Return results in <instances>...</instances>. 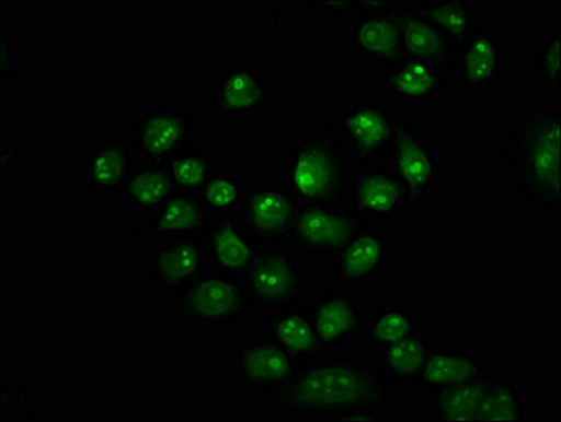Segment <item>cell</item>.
<instances>
[{
	"label": "cell",
	"instance_id": "5bb4252c",
	"mask_svg": "<svg viewBox=\"0 0 561 422\" xmlns=\"http://www.w3.org/2000/svg\"><path fill=\"white\" fill-rule=\"evenodd\" d=\"M205 245L199 235L175 238L147 257L152 279L162 293H179L204 272Z\"/></svg>",
	"mask_w": 561,
	"mask_h": 422
},
{
	"label": "cell",
	"instance_id": "2e32d148",
	"mask_svg": "<svg viewBox=\"0 0 561 422\" xmlns=\"http://www.w3.org/2000/svg\"><path fill=\"white\" fill-rule=\"evenodd\" d=\"M348 34L357 56L370 58L378 67L388 70L407 60L397 11L360 17L351 24Z\"/></svg>",
	"mask_w": 561,
	"mask_h": 422
},
{
	"label": "cell",
	"instance_id": "ffe728a7",
	"mask_svg": "<svg viewBox=\"0 0 561 422\" xmlns=\"http://www.w3.org/2000/svg\"><path fill=\"white\" fill-rule=\"evenodd\" d=\"M481 376H485V362L474 351L437 348L431 350L415 385L439 391Z\"/></svg>",
	"mask_w": 561,
	"mask_h": 422
},
{
	"label": "cell",
	"instance_id": "f546056e",
	"mask_svg": "<svg viewBox=\"0 0 561 422\" xmlns=\"http://www.w3.org/2000/svg\"><path fill=\"white\" fill-rule=\"evenodd\" d=\"M480 421L524 420V396L519 383L489 379L479 406Z\"/></svg>",
	"mask_w": 561,
	"mask_h": 422
},
{
	"label": "cell",
	"instance_id": "1f68e13d",
	"mask_svg": "<svg viewBox=\"0 0 561 422\" xmlns=\"http://www.w3.org/2000/svg\"><path fill=\"white\" fill-rule=\"evenodd\" d=\"M179 194L201 196L214 174V161L205 154H180L165 165Z\"/></svg>",
	"mask_w": 561,
	"mask_h": 422
},
{
	"label": "cell",
	"instance_id": "8fae6325",
	"mask_svg": "<svg viewBox=\"0 0 561 422\" xmlns=\"http://www.w3.org/2000/svg\"><path fill=\"white\" fill-rule=\"evenodd\" d=\"M204 238L205 257L210 259L215 272L243 281L260 251V239L240 225L236 215L216 220Z\"/></svg>",
	"mask_w": 561,
	"mask_h": 422
},
{
	"label": "cell",
	"instance_id": "ab89813d",
	"mask_svg": "<svg viewBox=\"0 0 561 422\" xmlns=\"http://www.w3.org/2000/svg\"><path fill=\"white\" fill-rule=\"evenodd\" d=\"M19 154L18 146H3L2 149V169L14 168Z\"/></svg>",
	"mask_w": 561,
	"mask_h": 422
},
{
	"label": "cell",
	"instance_id": "5b68a950",
	"mask_svg": "<svg viewBox=\"0 0 561 422\" xmlns=\"http://www.w3.org/2000/svg\"><path fill=\"white\" fill-rule=\"evenodd\" d=\"M364 225L366 218L353 210L299 204L291 228L280 243L297 249L302 258L336 257Z\"/></svg>",
	"mask_w": 561,
	"mask_h": 422
},
{
	"label": "cell",
	"instance_id": "7402d4cb",
	"mask_svg": "<svg viewBox=\"0 0 561 422\" xmlns=\"http://www.w3.org/2000/svg\"><path fill=\"white\" fill-rule=\"evenodd\" d=\"M208 228V209L202 196L175 194L156 211L152 223L147 227V235L182 238L199 235Z\"/></svg>",
	"mask_w": 561,
	"mask_h": 422
},
{
	"label": "cell",
	"instance_id": "6da1fadb",
	"mask_svg": "<svg viewBox=\"0 0 561 422\" xmlns=\"http://www.w3.org/2000/svg\"><path fill=\"white\" fill-rule=\"evenodd\" d=\"M271 405L298 417H334L341 412L388 406V382L360 362L337 360L309 363L280 389Z\"/></svg>",
	"mask_w": 561,
	"mask_h": 422
},
{
	"label": "cell",
	"instance_id": "f1b7e54d",
	"mask_svg": "<svg viewBox=\"0 0 561 422\" xmlns=\"http://www.w3.org/2000/svg\"><path fill=\"white\" fill-rule=\"evenodd\" d=\"M489 379L476 377L449 389L433 391L436 421H480V399Z\"/></svg>",
	"mask_w": 561,
	"mask_h": 422
},
{
	"label": "cell",
	"instance_id": "3957f363",
	"mask_svg": "<svg viewBox=\"0 0 561 422\" xmlns=\"http://www.w3.org/2000/svg\"><path fill=\"white\" fill-rule=\"evenodd\" d=\"M285 186L298 204L337 208L348 185V160L331 125L295 142Z\"/></svg>",
	"mask_w": 561,
	"mask_h": 422
},
{
	"label": "cell",
	"instance_id": "9c48e42d",
	"mask_svg": "<svg viewBox=\"0 0 561 422\" xmlns=\"http://www.w3.org/2000/svg\"><path fill=\"white\" fill-rule=\"evenodd\" d=\"M131 136L147 164L165 166L180 151L192 146V119L181 109L142 113L131 125Z\"/></svg>",
	"mask_w": 561,
	"mask_h": 422
},
{
	"label": "cell",
	"instance_id": "e0dca14e",
	"mask_svg": "<svg viewBox=\"0 0 561 422\" xmlns=\"http://www.w3.org/2000/svg\"><path fill=\"white\" fill-rule=\"evenodd\" d=\"M354 213L378 220L396 219L400 214L403 191L391 171L362 169L348 179Z\"/></svg>",
	"mask_w": 561,
	"mask_h": 422
},
{
	"label": "cell",
	"instance_id": "484cf974",
	"mask_svg": "<svg viewBox=\"0 0 561 422\" xmlns=\"http://www.w3.org/2000/svg\"><path fill=\"white\" fill-rule=\"evenodd\" d=\"M416 11L450 44L453 57H461L474 33V9L469 0H417Z\"/></svg>",
	"mask_w": 561,
	"mask_h": 422
},
{
	"label": "cell",
	"instance_id": "ba28073f",
	"mask_svg": "<svg viewBox=\"0 0 561 422\" xmlns=\"http://www.w3.org/2000/svg\"><path fill=\"white\" fill-rule=\"evenodd\" d=\"M398 120L387 102H354L347 110L336 113L339 134L347 141L358 169H366L373 160L386 156L396 137Z\"/></svg>",
	"mask_w": 561,
	"mask_h": 422
},
{
	"label": "cell",
	"instance_id": "d590c367",
	"mask_svg": "<svg viewBox=\"0 0 561 422\" xmlns=\"http://www.w3.org/2000/svg\"><path fill=\"white\" fill-rule=\"evenodd\" d=\"M0 52H2V67H0V78H16L14 70V57H16V47L12 37L8 33L0 34Z\"/></svg>",
	"mask_w": 561,
	"mask_h": 422
},
{
	"label": "cell",
	"instance_id": "7c38bea8",
	"mask_svg": "<svg viewBox=\"0 0 561 422\" xmlns=\"http://www.w3.org/2000/svg\"><path fill=\"white\" fill-rule=\"evenodd\" d=\"M311 318L321 350H337L363 337V313L353 293L324 292L314 297Z\"/></svg>",
	"mask_w": 561,
	"mask_h": 422
},
{
	"label": "cell",
	"instance_id": "9a60e30c",
	"mask_svg": "<svg viewBox=\"0 0 561 422\" xmlns=\"http://www.w3.org/2000/svg\"><path fill=\"white\" fill-rule=\"evenodd\" d=\"M210 102L216 117L251 115L271 105V91L257 68H226L211 87Z\"/></svg>",
	"mask_w": 561,
	"mask_h": 422
},
{
	"label": "cell",
	"instance_id": "d4e9b609",
	"mask_svg": "<svg viewBox=\"0 0 561 422\" xmlns=\"http://www.w3.org/2000/svg\"><path fill=\"white\" fill-rule=\"evenodd\" d=\"M135 171L131 149L125 137L93 146L88 159V180L92 191H121Z\"/></svg>",
	"mask_w": 561,
	"mask_h": 422
},
{
	"label": "cell",
	"instance_id": "83f0119b",
	"mask_svg": "<svg viewBox=\"0 0 561 422\" xmlns=\"http://www.w3.org/2000/svg\"><path fill=\"white\" fill-rule=\"evenodd\" d=\"M382 372L388 383H415L431 353V342L425 337H412L405 341L382 347Z\"/></svg>",
	"mask_w": 561,
	"mask_h": 422
},
{
	"label": "cell",
	"instance_id": "44dd1931",
	"mask_svg": "<svg viewBox=\"0 0 561 422\" xmlns=\"http://www.w3.org/2000/svg\"><path fill=\"white\" fill-rule=\"evenodd\" d=\"M267 327L271 340L294 360L305 365L319 361L322 350L308 308L294 306L268 314Z\"/></svg>",
	"mask_w": 561,
	"mask_h": 422
},
{
	"label": "cell",
	"instance_id": "ac0fdd59",
	"mask_svg": "<svg viewBox=\"0 0 561 422\" xmlns=\"http://www.w3.org/2000/svg\"><path fill=\"white\" fill-rule=\"evenodd\" d=\"M387 259V237L364 225L336 255L337 282H376Z\"/></svg>",
	"mask_w": 561,
	"mask_h": 422
},
{
	"label": "cell",
	"instance_id": "d6a6232c",
	"mask_svg": "<svg viewBox=\"0 0 561 422\" xmlns=\"http://www.w3.org/2000/svg\"><path fill=\"white\" fill-rule=\"evenodd\" d=\"M201 196L211 213L220 218L236 215L241 198L240 181L236 176L215 169Z\"/></svg>",
	"mask_w": 561,
	"mask_h": 422
},
{
	"label": "cell",
	"instance_id": "277c9868",
	"mask_svg": "<svg viewBox=\"0 0 561 422\" xmlns=\"http://www.w3.org/2000/svg\"><path fill=\"white\" fill-rule=\"evenodd\" d=\"M170 307L172 316L196 327H229L249 316L243 281L220 273H202L179 293Z\"/></svg>",
	"mask_w": 561,
	"mask_h": 422
},
{
	"label": "cell",
	"instance_id": "4dcf8cb0",
	"mask_svg": "<svg viewBox=\"0 0 561 422\" xmlns=\"http://www.w3.org/2000/svg\"><path fill=\"white\" fill-rule=\"evenodd\" d=\"M417 320L408 313L403 304L382 303L371 320V342L374 348L391 345L416 337Z\"/></svg>",
	"mask_w": 561,
	"mask_h": 422
},
{
	"label": "cell",
	"instance_id": "cb8c5ba5",
	"mask_svg": "<svg viewBox=\"0 0 561 422\" xmlns=\"http://www.w3.org/2000/svg\"><path fill=\"white\" fill-rule=\"evenodd\" d=\"M383 91L400 102H430L445 91V80L431 63L405 60L400 66L388 68L383 75Z\"/></svg>",
	"mask_w": 561,
	"mask_h": 422
},
{
	"label": "cell",
	"instance_id": "8992f818",
	"mask_svg": "<svg viewBox=\"0 0 561 422\" xmlns=\"http://www.w3.org/2000/svg\"><path fill=\"white\" fill-rule=\"evenodd\" d=\"M249 302L270 312L297 306L305 289V273L287 245L260 249L243 278Z\"/></svg>",
	"mask_w": 561,
	"mask_h": 422
},
{
	"label": "cell",
	"instance_id": "836d02e7",
	"mask_svg": "<svg viewBox=\"0 0 561 422\" xmlns=\"http://www.w3.org/2000/svg\"><path fill=\"white\" fill-rule=\"evenodd\" d=\"M559 32L550 33L541 42L538 57V70L545 91L559 92L561 87Z\"/></svg>",
	"mask_w": 561,
	"mask_h": 422
},
{
	"label": "cell",
	"instance_id": "7a4b0ae2",
	"mask_svg": "<svg viewBox=\"0 0 561 422\" xmlns=\"http://www.w3.org/2000/svg\"><path fill=\"white\" fill-rule=\"evenodd\" d=\"M561 112H518L506 127L504 159L526 203L560 204Z\"/></svg>",
	"mask_w": 561,
	"mask_h": 422
},
{
	"label": "cell",
	"instance_id": "4fadbf2b",
	"mask_svg": "<svg viewBox=\"0 0 561 422\" xmlns=\"http://www.w3.org/2000/svg\"><path fill=\"white\" fill-rule=\"evenodd\" d=\"M243 227L255 238H284L291 228L298 201L285 189L249 188L241 191Z\"/></svg>",
	"mask_w": 561,
	"mask_h": 422
},
{
	"label": "cell",
	"instance_id": "30bf717a",
	"mask_svg": "<svg viewBox=\"0 0 561 422\" xmlns=\"http://www.w3.org/2000/svg\"><path fill=\"white\" fill-rule=\"evenodd\" d=\"M305 366L304 362L294 360L271 338H254L236 352L239 382L259 389L263 395H271L287 385Z\"/></svg>",
	"mask_w": 561,
	"mask_h": 422
},
{
	"label": "cell",
	"instance_id": "e575fe53",
	"mask_svg": "<svg viewBox=\"0 0 561 422\" xmlns=\"http://www.w3.org/2000/svg\"><path fill=\"white\" fill-rule=\"evenodd\" d=\"M2 411L11 412L13 407L22 409L24 414L36 417L37 406L33 397L28 395L26 383H2Z\"/></svg>",
	"mask_w": 561,
	"mask_h": 422
},
{
	"label": "cell",
	"instance_id": "52a82bcc",
	"mask_svg": "<svg viewBox=\"0 0 561 422\" xmlns=\"http://www.w3.org/2000/svg\"><path fill=\"white\" fill-rule=\"evenodd\" d=\"M386 156L400 181L403 200L411 204L425 203L440 178L439 159L430 140L412 122L398 120L396 137Z\"/></svg>",
	"mask_w": 561,
	"mask_h": 422
},
{
	"label": "cell",
	"instance_id": "f35d334b",
	"mask_svg": "<svg viewBox=\"0 0 561 422\" xmlns=\"http://www.w3.org/2000/svg\"><path fill=\"white\" fill-rule=\"evenodd\" d=\"M358 9V0H348V2H312V11H327L348 16Z\"/></svg>",
	"mask_w": 561,
	"mask_h": 422
},
{
	"label": "cell",
	"instance_id": "74e56055",
	"mask_svg": "<svg viewBox=\"0 0 561 422\" xmlns=\"http://www.w3.org/2000/svg\"><path fill=\"white\" fill-rule=\"evenodd\" d=\"M396 0H378V2H366V0H358V9L360 17L371 16V14L392 13L397 9Z\"/></svg>",
	"mask_w": 561,
	"mask_h": 422
},
{
	"label": "cell",
	"instance_id": "4316f807",
	"mask_svg": "<svg viewBox=\"0 0 561 422\" xmlns=\"http://www.w3.org/2000/svg\"><path fill=\"white\" fill-rule=\"evenodd\" d=\"M122 191L139 213H152L170 196L179 194L165 166L150 164L146 168H135Z\"/></svg>",
	"mask_w": 561,
	"mask_h": 422
},
{
	"label": "cell",
	"instance_id": "d6986e66",
	"mask_svg": "<svg viewBox=\"0 0 561 422\" xmlns=\"http://www.w3.org/2000/svg\"><path fill=\"white\" fill-rule=\"evenodd\" d=\"M505 66L504 46L496 34L474 31L461 52L459 81L465 91H481L501 80Z\"/></svg>",
	"mask_w": 561,
	"mask_h": 422
},
{
	"label": "cell",
	"instance_id": "8d00e7d4",
	"mask_svg": "<svg viewBox=\"0 0 561 422\" xmlns=\"http://www.w3.org/2000/svg\"><path fill=\"white\" fill-rule=\"evenodd\" d=\"M334 421H374L382 422L383 414L381 410L371 409V407H362L352 411L341 412L333 417Z\"/></svg>",
	"mask_w": 561,
	"mask_h": 422
},
{
	"label": "cell",
	"instance_id": "603a6c76",
	"mask_svg": "<svg viewBox=\"0 0 561 422\" xmlns=\"http://www.w3.org/2000/svg\"><path fill=\"white\" fill-rule=\"evenodd\" d=\"M397 19L401 26L402 46L407 60L425 61L439 71L453 67L455 57H453L450 44L416 9L415 11L397 9Z\"/></svg>",
	"mask_w": 561,
	"mask_h": 422
}]
</instances>
